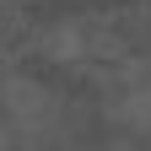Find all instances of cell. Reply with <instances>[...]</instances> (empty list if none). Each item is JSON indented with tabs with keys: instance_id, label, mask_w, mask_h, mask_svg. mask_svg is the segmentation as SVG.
<instances>
[{
	"instance_id": "cell-1",
	"label": "cell",
	"mask_w": 151,
	"mask_h": 151,
	"mask_svg": "<svg viewBox=\"0 0 151 151\" xmlns=\"http://www.w3.org/2000/svg\"><path fill=\"white\" fill-rule=\"evenodd\" d=\"M38 54L49 65H70V70H92L124 54V32L113 16L103 11H65L49 27H38Z\"/></svg>"
},
{
	"instance_id": "cell-2",
	"label": "cell",
	"mask_w": 151,
	"mask_h": 151,
	"mask_svg": "<svg viewBox=\"0 0 151 151\" xmlns=\"http://www.w3.org/2000/svg\"><path fill=\"white\" fill-rule=\"evenodd\" d=\"M113 119L129 135H146L151 140V65H129L119 76V92H113Z\"/></svg>"
}]
</instances>
